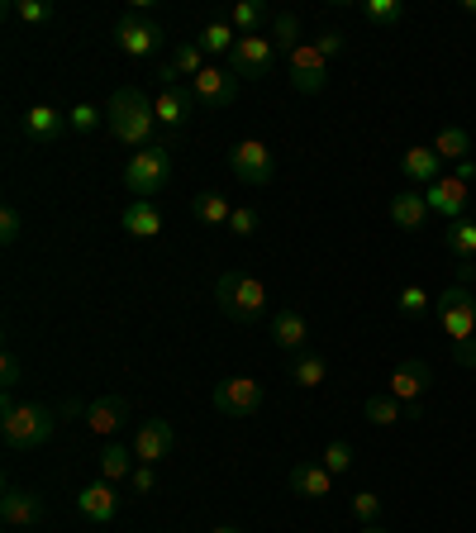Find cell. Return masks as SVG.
I'll return each mask as SVG.
<instances>
[{
  "label": "cell",
  "instance_id": "cell-1",
  "mask_svg": "<svg viewBox=\"0 0 476 533\" xmlns=\"http://www.w3.org/2000/svg\"><path fill=\"white\" fill-rule=\"evenodd\" d=\"M58 434V410H48V405H15L10 395H0V438H5V448L10 453H34L43 448L48 438Z\"/></svg>",
  "mask_w": 476,
  "mask_h": 533
},
{
  "label": "cell",
  "instance_id": "cell-2",
  "mask_svg": "<svg viewBox=\"0 0 476 533\" xmlns=\"http://www.w3.org/2000/svg\"><path fill=\"white\" fill-rule=\"evenodd\" d=\"M105 124H110V134L119 143H129V148H153V100L143 96L139 86H119L110 105H105Z\"/></svg>",
  "mask_w": 476,
  "mask_h": 533
},
{
  "label": "cell",
  "instance_id": "cell-3",
  "mask_svg": "<svg viewBox=\"0 0 476 533\" xmlns=\"http://www.w3.org/2000/svg\"><path fill=\"white\" fill-rule=\"evenodd\" d=\"M215 300L234 324H258L267 315V286L258 277H248V272H224L215 286Z\"/></svg>",
  "mask_w": 476,
  "mask_h": 533
},
{
  "label": "cell",
  "instance_id": "cell-4",
  "mask_svg": "<svg viewBox=\"0 0 476 533\" xmlns=\"http://www.w3.org/2000/svg\"><path fill=\"white\" fill-rule=\"evenodd\" d=\"M167 181H172V148L167 143L139 148L134 158L124 162V186L134 191V200H153Z\"/></svg>",
  "mask_w": 476,
  "mask_h": 533
},
{
  "label": "cell",
  "instance_id": "cell-5",
  "mask_svg": "<svg viewBox=\"0 0 476 533\" xmlns=\"http://www.w3.org/2000/svg\"><path fill=\"white\" fill-rule=\"evenodd\" d=\"M434 310H438V324H443V334L453 338V348L462 343H472L476 338V296L472 286H448L443 296H434Z\"/></svg>",
  "mask_w": 476,
  "mask_h": 533
},
{
  "label": "cell",
  "instance_id": "cell-6",
  "mask_svg": "<svg viewBox=\"0 0 476 533\" xmlns=\"http://www.w3.org/2000/svg\"><path fill=\"white\" fill-rule=\"evenodd\" d=\"M115 43L124 58H158L162 43H167V29H162L158 20H148V15H139V10H129V15H119L115 24Z\"/></svg>",
  "mask_w": 476,
  "mask_h": 533
},
{
  "label": "cell",
  "instance_id": "cell-7",
  "mask_svg": "<svg viewBox=\"0 0 476 533\" xmlns=\"http://www.w3.org/2000/svg\"><path fill=\"white\" fill-rule=\"evenodd\" d=\"M229 172H234V181H243V186H253V191H262L267 181H272V172H277V162H272V148L258 139H243L229 148Z\"/></svg>",
  "mask_w": 476,
  "mask_h": 533
},
{
  "label": "cell",
  "instance_id": "cell-8",
  "mask_svg": "<svg viewBox=\"0 0 476 533\" xmlns=\"http://www.w3.org/2000/svg\"><path fill=\"white\" fill-rule=\"evenodd\" d=\"M215 410L224 419H248L262 410V386L253 381V376H229V381H219L215 386Z\"/></svg>",
  "mask_w": 476,
  "mask_h": 533
},
{
  "label": "cell",
  "instance_id": "cell-9",
  "mask_svg": "<svg viewBox=\"0 0 476 533\" xmlns=\"http://www.w3.org/2000/svg\"><path fill=\"white\" fill-rule=\"evenodd\" d=\"M286 72H291V86L300 96H319L324 81H329V58L319 53L315 43H300L296 53H286Z\"/></svg>",
  "mask_w": 476,
  "mask_h": 533
},
{
  "label": "cell",
  "instance_id": "cell-10",
  "mask_svg": "<svg viewBox=\"0 0 476 533\" xmlns=\"http://www.w3.org/2000/svg\"><path fill=\"white\" fill-rule=\"evenodd\" d=\"M272 62H277V48H272V39L248 34V39L234 43V53L224 58V67H229L238 81H248V77H267V72H272Z\"/></svg>",
  "mask_w": 476,
  "mask_h": 533
},
{
  "label": "cell",
  "instance_id": "cell-11",
  "mask_svg": "<svg viewBox=\"0 0 476 533\" xmlns=\"http://www.w3.org/2000/svg\"><path fill=\"white\" fill-rule=\"evenodd\" d=\"M429 386H434V367H429L424 357H410V362H400L396 372H391V381H386V391L396 395L405 410H410V405H419Z\"/></svg>",
  "mask_w": 476,
  "mask_h": 533
},
{
  "label": "cell",
  "instance_id": "cell-12",
  "mask_svg": "<svg viewBox=\"0 0 476 533\" xmlns=\"http://www.w3.org/2000/svg\"><path fill=\"white\" fill-rule=\"evenodd\" d=\"M191 96H196L205 110H224V105H234V96H238V77L229 67H205V72L191 81Z\"/></svg>",
  "mask_w": 476,
  "mask_h": 533
},
{
  "label": "cell",
  "instance_id": "cell-13",
  "mask_svg": "<svg viewBox=\"0 0 476 533\" xmlns=\"http://www.w3.org/2000/svg\"><path fill=\"white\" fill-rule=\"evenodd\" d=\"M172 448H177V429L167 419H143L139 434H134V457H143V467L172 457Z\"/></svg>",
  "mask_w": 476,
  "mask_h": 533
},
{
  "label": "cell",
  "instance_id": "cell-14",
  "mask_svg": "<svg viewBox=\"0 0 476 533\" xmlns=\"http://www.w3.org/2000/svg\"><path fill=\"white\" fill-rule=\"evenodd\" d=\"M0 519H5V529H34L43 519V500L24 486H5L0 491Z\"/></svg>",
  "mask_w": 476,
  "mask_h": 533
},
{
  "label": "cell",
  "instance_id": "cell-15",
  "mask_svg": "<svg viewBox=\"0 0 476 533\" xmlns=\"http://www.w3.org/2000/svg\"><path fill=\"white\" fill-rule=\"evenodd\" d=\"M424 205H429V215H443L453 224V219H462V210H467V186L457 177H438L434 186H424Z\"/></svg>",
  "mask_w": 476,
  "mask_h": 533
},
{
  "label": "cell",
  "instance_id": "cell-16",
  "mask_svg": "<svg viewBox=\"0 0 476 533\" xmlns=\"http://www.w3.org/2000/svg\"><path fill=\"white\" fill-rule=\"evenodd\" d=\"M77 510L91 519V524H110L119 514V495H115V481H91L86 491L77 495Z\"/></svg>",
  "mask_w": 476,
  "mask_h": 533
},
{
  "label": "cell",
  "instance_id": "cell-17",
  "mask_svg": "<svg viewBox=\"0 0 476 533\" xmlns=\"http://www.w3.org/2000/svg\"><path fill=\"white\" fill-rule=\"evenodd\" d=\"M191 105H196V96H191L186 86H162L158 96H153V115H158V124H167V129H181V124L191 119Z\"/></svg>",
  "mask_w": 476,
  "mask_h": 533
},
{
  "label": "cell",
  "instance_id": "cell-18",
  "mask_svg": "<svg viewBox=\"0 0 476 533\" xmlns=\"http://www.w3.org/2000/svg\"><path fill=\"white\" fill-rule=\"evenodd\" d=\"M129 419V400L124 395H100V400H91L86 405V424H91V434H115L119 424Z\"/></svg>",
  "mask_w": 476,
  "mask_h": 533
},
{
  "label": "cell",
  "instance_id": "cell-19",
  "mask_svg": "<svg viewBox=\"0 0 476 533\" xmlns=\"http://www.w3.org/2000/svg\"><path fill=\"white\" fill-rule=\"evenodd\" d=\"M272 343H277L281 353H305V343H310V324L296 315V310H277L272 315Z\"/></svg>",
  "mask_w": 476,
  "mask_h": 533
},
{
  "label": "cell",
  "instance_id": "cell-20",
  "mask_svg": "<svg viewBox=\"0 0 476 533\" xmlns=\"http://www.w3.org/2000/svg\"><path fill=\"white\" fill-rule=\"evenodd\" d=\"M291 491L305 495V500H324V495L334 491V472L324 462H296L291 467Z\"/></svg>",
  "mask_w": 476,
  "mask_h": 533
},
{
  "label": "cell",
  "instance_id": "cell-21",
  "mask_svg": "<svg viewBox=\"0 0 476 533\" xmlns=\"http://www.w3.org/2000/svg\"><path fill=\"white\" fill-rule=\"evenodd\" d=\"M62 129H72V124H67V115L53 110V105H34V110L24 115V134L34 143H58Z\"/></svg>",
  "mask_w": 476,
  "mask_h": 533
},
{
  "label": "cell",
  "instance_id": "cell-22",
  "mask_svg": "<svg viewBox=\"0 0 476 533\" xmlns=\"http://www.w3.org/2000/svg\"><path fill=\"white\" fill-rule=\"evenodd\" d=\"M119 224H124V234H134V238H158L162 234V215H158L153 200H129L124 215H119Z\"/></svg>",
  "mask_w": 476,
  "mask_h": 533
},
{
  "label": "cell",
  "instance_id": "cell-23",
  "mask_svg": "<svg viewBox=\"0 0 476 533\" xmlns=\"http://www.w3.org/2000/svg\"><path fill=\"white\" fill-rule=\"evenodd\" d=\"M200 72H205V48H200V43H181L177 58H172V62H167V67L158 72V81H162V86H177L181 77L196 81Z\"/></svg>",
  "mask_w": 476,
  "mask_h": 533
},
{
  "label": "cell",
  "instance_id": "cell-24",
  "mask_svg": "<svg viewBox=\"0 0 476 533\" xmlns=\"http://www.w3.org/2000/svg\"><path fill=\"white\" fill-rule=\"evenodd\" d=\"M400 172L415 181V186H434L443 177V158H438L434 148H410L405 158H400Z\"/></svg>",
  "mask_w": 476,
  "mask_h": 533
},
{
  "label": "cell",
  "instance_id": "cell-25",
  "mask_svg": "<svg viewBox=\"0 0 476 533\" xmlns=\"http://www.w3.org/2000/svg\"><path fill=\"white\" fill-rule=\"evenodd\" d=\"M391 219H396V229H405V234L424 229V219H429L424 191H400V196H391Z\"/></svg>",
  "mask_w": 476,
  "mask_h": 533
},
{
  "label": "cell",
  "instance_id": "cell-26",
  "mask_svg": "<svg viewBox=\"0 0 476 533\" xmlns=\"http://www.w3.org/2000/svg\"><path fill=\"white\" fill-rule=\"evenodd\" d=\"M224 20L234 24V34H238V39H248V34H258L262 24L272 20V10H267V5H262V0H234V5H229V15H224Z\"/></svg>",
  "mask_w": 476,
  "mask_h": 533
},
{
  "label": "cell",
  "instance_id": "cell-27",
  "mask_svg": "<svg viewBox=\"0 0 476 533\" xmlns=\"http://www.w3.org/2000/svg\"><path fill=\"white\" fill-rule=\"evenodd\" d=\"M291 381H296V386H305V391H315V386H324V381H329V362L305 348V353L291 357Z\"/></svg>",
  "mask_w": 476,
  "mask_h": 533
},
{
  "label": "cell",
  "instance_id": "cell-28",
  "mask_svg": "<svg viewBox=\"0 0 476 533\" xmlns=\"http://www.w3.org/2000/svg\"><path fill=\"white\" fill-rule=\"evenodd\" d=\"M196 43L205 48V53L229 58V53H234V43H238V34H234V24H229V20H205V24H200V34H196Z\"/></svg>",
  "mask_w": 476,
  "mask_h": 533
},
{
  "label": "cell",
  "instance_id": "cell-29",
  "mask_svg": "<svg viewBox=\"0 0 476 533\" xmlns=\"http://www.w3.org/2000/svg\"><path fill=\"white\" fill-rule=\"evenodd\" d=\"M429 148H434L443 162H462V158H472V134L457 129V124H448V129H438V139L429 143Z\"/></svg>",
  "mask_w": 476,
  "mask_h": 533
},
{
  "label": "cell",
  "instance_id": "cell-30",
  "mask_svg": "<svg viewBox=\"0 0 476 533\" xmlns=\"http://www.w3.org/2000/svg\"><path fill=\"white\" fill-rule=\"evenodd\" d=\"M267 39H272V48H277V53H296L300 43V15L296 10H277V15H272V34H267Z\"/></svg>",
  "mask_w": 476,
  "mask_h": 533
},
{
  "label": "cell",
  "instance_id": "cell-31",
  "mask_svg": "<svg viewBox=\"0 0 476 533\" xmlns=\"http://www.w3.org/2000/svg\"><path fill=\"white\" fill-rule=\"evenodd\" d=\"M191 215L200 219V224H215V229H229V215H234V205L219 196V191H200L196 205H191Z\"/></svg>",
  "mask_w": 476,
  "mask_h": 533
},
{
  "label": "cell",
  "instance_id": "cell-32",
  "mask_svg": "<svg viewBox=\"0 0 476 533\" xmlns=\"http://www.w3.org/2000/svg\"><path fill=\"white\" fill-rule=\"evenodd\" d=\"M362 415L372 419V424H381V429H391V424H400V419H405V405H400L391 391H377V395H367Z\"/></svg>",
  "mask_w": 476,
  "mask_h": 533
},
{
  "label": "cell",
  "instance_id": "cell-33",
  "mask_svg": "<svg viewBox=\"0 0 476 533\" xmlns=\"http://www.w3.org/2000/svg\"><path fill=\"white\" fill-rule=\"evenodd\" d=\"M96 462H100V481H124V476H134V448L105 443V453H100Z\"/></svg>",
  "mask_w": 476,
  "mask_h": 533
},
{
  "label": "cell",
  "instance_id": "cell-34",
  "mask_svg": "<svg viewBox=\"0 0 476 533\" xmlns=\"http://www.w3.org/2000/svg\"><path fill=\"white\" fill-rule=\"evenodd\" d=\"M448 253L457 257V262H476V219H453L448 224Z\"/></svg>",
  "mask_w": 476,
  "mask_h": 533
},
{
  "label": "cell",
  "instance_id": "cell-35",
  "mask_svg": "<svg viewBox=\"0 0 476 533\" xmlns=\"http://www.w3.org/2000/svg\"><path fill=\"white\" fill-rule=\"evenodd\" d=\"M362 20L381 24V29H396V24L405 20V5H400V0H362Z\"/></svg>",
  "mask_w": 476,
  "mask_h": 533
},
{
  "label": "cell",
  "instance_id": "cell-36",
  "mask_svg": "<svg viewBox=\"0 0 476 533\" xmlns=\"http://www.w3.org/2000/svg\"><path fill=\"white\" fill-rule=\"evenodd\" d=\"M5 10H10L15 20H24V24H48L53 15H58V10H53L48 0H10Z\"/></svg>",
  "mask_w": 476,
  "mask_h": 533
},
{
  "label": "cell",
  "instance_id": "cell-37",
  "mask_svg": "<svg viewBox=\"0 0 476 533\" xmlns=\"http://www.w3.org/2000/svg\"><path fill=\"white\" fill-rule=\"evenodd\" d=\"M67 124H72V134H96L100 124H105V110H96V105H72V110H67Z\"/></svg>",
  "mask_w": 476,
  "mask_h": 533
},
{
  "label": "cell",
  "instance_id": "cell-38",
  "mask_svg": "<svg viewBox=\"0 0 476 533\" xmlns=\"http://www.w3.org/2000/svg\"><path fill=\"white\" fill-rule=\"evenodd\" d=\"M319 462H324V467H329V472H334V476H343V472H348V467H353V448H348L343 438H334V443L324 448V457H319Z\"/></svg>",
  "mask_w": 476,
  "mask_h": 533
},
{
  "label": "cell",
  "instance_id": "cell-39",
  "mask_svg": "<svg viewBox=\"0 0 476 533\" xmlns=\"http://www.w3.org/2000/svg\"><path fill=\"white\" fill-rule=\"evenodd\" d=\"M396 305H400V315H424L434 300H429V291H424V286H405V291L396 296Z\"/></svg>",
  "mask_w": 476,
  "mask_h": 533
},
{
  "label": "cell",
  "instance_id": "cell-40",
  "mask_svg": "<svg viewBox=\"0 0 476 533\" xmlns=\"http://www.w3.org/2000/svg\"><path fill=\"white\" fill-rule=\"evenodd\" d=\"M353 514H357V524H377L381 495H377V491H357V495H353Z\"/></svg>",
  "mask_w": 476,
  "mask_h": 533
},
{
  "label": "cell",
  "instance_id": "cell-41",
  "mask_svg": "<svg viewBox=\"0 0 476 533\" xmlns=\"http://www.w3.org/2000/svg\"><path fill=\"white\" fill-rule=\"evenodd\" d=\"M20 234H24V215L15 205H5L0 210V243H20Z\"/></svg>",
  "mask_w": 476,
  "mask_h": 533
},
{
  "label": "cell",
  "instance_id": "cell-42",
  "mask_svg": "<svg viewBox=\"0 0 476 533\" xmlns=\"http://www.w3.org/2000/svg\"><path fill=\"white\" fill-rule=\"evenodd\" d=\"M229 234H238V238L258 234V210H253V205H238L234 215H229Z\"/></svg>",
  "mask_w": 476,
  "mask_h": 533
},
{
  "label": "cell",
  "instance_id": "cell-43",
  "mask_svg": "<svg viewBox=\"0 0 476 533\" xmlns=\"http://www.w3.org/2000/svg\"><path fill=\"white\" fill-rule=\"evenodd\" d=\"M20 381H24V367H20V357H15V353H5V357H0V386H5V395L15 391V386H20Z\"/></svg>",
  "mask_w": 476,
  "mask_h": 533
},
{
  "label": "cell",
  "instance_id": "cell-44",
  "mask_svg": "<svg viewBox=\"0 0 476 533\" xmlns=\"http://www.w3.org/2000/svg\"><path fill=\"white\" fill-rule=\"evenodd\" d=\"M315 48L324 53V58H338V53H343V34H338V29H324V34L315 39Z\"/></svg>",
  "mask_w": 476,
  "mask_h": 533
},
{
  "label": "cell",
  "instance_id": "cell-45",
  "mask_svg": "<svg viewBox=\"0 0 476 533\" xmlns=\"http://www.w3.org/2000/svg\"><path fill=\"white\" fill-rule=\"evenodd\" d=\"M129 481H134V491H139V495H148L153 486H158V476H153V467H134V476H129Z\"/></svg>",
  "mask_w": 476,
  "mask_h": 533
},
{
  "label": "cell",
  "instance_id": "cell-46",
  "mask_svg": "<svg viewBox=\"0 0 476 533\" xmlns=\"http://www.w3.org/2000/svg\"><path fill=\"white\" fill-rule=\"evenodd\" d=\"M453 177L462 181V186H472V181H476V158H462V162H453Z\"/></svg>",
  "mask_w": 476,
  "mask_h": 533
},
{
  "label": "cell",
  "instance_id": "cell-47",
  "mask_svg": "<svg viewBox=\"0 0 476 533\" xmlns=\"http://www.w3.org/2000/svg\"><path fill=\"white\" fill-rule=\"evenodd\" d=\"M453 357L462 362V367H476V338L472 343H462V348H453Z\"/></svg>",
  "mask_w": 476,
  "mask_h": 533
},
{
  "label": "cell",
  "instance_id": "cell-48",
  "mask_svg": "<svg viewBox=\"0 0 476 533\" xmlns=\"http://www.w3.org/2000/svg\"><path fill=\"white\" fill-rule=\"evenodd\" d=\"M357 533H386V529H381V524H362V529H357Z\"/></svg>",
  "mask_w": 476,
  "mask_h": 533
},
{
  "label": "cell",
  "instance_id": "cell-49",
  "mask_svg": "<svg viewBox=\"0 0 476 533\" xmlns=\"http://www.w3.org/2000/svg\"><path fill=\"white\" fill-rule=\"evenodd\" d=\"M462 10H467V15H476V0H462Z\"/></svg>",
  "mask_w": 476,
  "mask_h": 533
},
{
  "label": "cell",
  "instance_id": "cell-50",
  "mask_svg": "<svg viewBox=\"0 0 476 533\" xmlns=\"http://www.w3.org/2000/svg\"><path fill=\"white\" fill-rule=\"evenodd\" d=\"M210 533H238V529H229V524H219V529H210Z\"/></svg>",
  "mask_w": 476,
  "mask_h": 533
},
{
  "label": "cell",
  "instance_id": "cell-51",
  "mask_svg": "<svg viewBox=\"0 0 476 533\" xmlns=\"http://www.w3.org/2000/svg\"><path fill=\"white\" fill-rule=\"evenodd\" d=\"M472 158H476V153H472Z\"/></svg>",
  "mask_w": 476,
  "mask_h": 533
},
{
  "label": "cell",
  "instance_id": "cell-52",
  "mask_svg": "<svg viewBox=\"0 0 476 533\" xmlns=\"http://www.w3.org/2000/svg\"><path fill=\"white\" fill-rule=\"evenodd\" d=\"M472 267H476V262H472Z\"/></svg>",
  "mask_w": 476,
  "mask_h": 533
}]
</instances>
